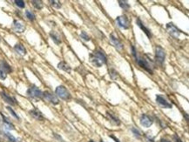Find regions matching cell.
Masks as SVG:
<instances>
[{
    "label": "cell",
    "mask_w": 189,
    "mask_h": 142,
    "mask_svg": "<svg viewBox=\"0 0 189 142\" xmlns=\"http://www.w3.org/2000/svg\"><path fill=\"white\" fill-rule=\"evenodd\" d=\"M90 62L96 67H101L103 65L107 64V58L102 51L97 50L93 53L90 54Z\"/></svg>",
    "instance_id": "6da1fadb"
},
{
    "label": "cell",
    "mask_w": 189,
    "mask_h": 142,
    "mask_svg": "<svg viewBox=\"0 0 189 142\" xmlns=\"http://www.w3.org/2000/svg\"><path fill=\"white\" fill-rule=\"evenodd\" d=\"M136 62L138 63V65L143 68L144 70H146V72H148L150 74L153 73V63L152 60H150L147 58H139L136 59Z\"/></svg>",
    "instance_id": "7a4b0ae2"
},
{
    "label": "cell",
    "mask_w": 189,
    "mask_h": 142,
    "mask_svg": "<svg viewBox=\"0 0 189 142\" xmlns=\"http://www.w3.org/2000/svg\"><path fill=\"white\" fill-rule=\"evenodd\" d=\"M11 72H12L11 66L5 60H2L0 62V79L2 80H4L7 77V74L11 73Z\"/></svg>",
    "instance_id": "3957f363"
},
{
    "label": "cell",
    "mask_w": 189,
    "mask_h": 142,
    "mask_svg": "<svg viewBox=\"0 0 189 142\" xmlns=\"http://www.w3.org/2000/svg\"><path fill=\"white\" fill-rule=\"evenodd\" d=\"M55 92L58 97H59L60 99H62L64 100H69L72 99V95H71L70 92L64 85H58L56 88Z\"/></svg>",
    "instance_id": "277c9868"
},
{
    "label": "cell",
    "mask_w": 189,
    "mask_h": 142,
    "mask_svg": "<svg viewBox=\"0 0 189 142\" xmlns=\"http://www.w3.org/2000/svg\"><path fill=\"white\" fill-rule=\"evenodd\" d=\"M166 51L161 45H156L155 47V61L158 65L162 66L165 63Z\"/></svg>",
    "instance_id": "5b68a950"
},
{
    "label": "cell",
    "mask_w": 189,
    "mask_h": 142,
    "mask_svg": "<svg viewBox=\"0 0 189 142\" xmlns=\"http://www.w3.org/2000/svg\"><path fill=\"white\" fill-rule=\"evenodd\" d=\"M27 95L33 99H42L43 92L35 85H31L27 90Z\"/></svg>",
    "instance_id": "8992f818"
},
{
    "label": "cell",
    "mask_w": 189,
    "mask_h": 142,
    "mask_svg": "<svg viewBox=\"0 0 189 142\" xmlns=\"http://www.w3.org/2000/svg\"><path fill=\"white\" fill-rule=\"evenodd\" d=\"M116 23H117V25H118L119 27L124 29V30H127V29H129V27H130L129 19H128V18L126 15L119 16L116 18Z\"/></svg>",
    "instance_id": "52a82bcc"
},
{
    "label": "cell",
    "mask_w": 189,
    "mask_h": 142,
    "mask_svg": "<svg viewBox=\"0 0 189 142\" xmlns=\"http://www.w3.org/2000/svg\"><path fill=\"white\" fill-rule=\"evenodd\" d=\"M156 102L158 103L159 106H161L162 108H165V109H171L173 107L172 103H170L164 96H162L161 94L156 95Z\"/></svg>",
    "instance_id": "ba28073f"
},
{
    "label": "cell",
    "mask_w": 189,
    "mask_h": 142,
    "mask_svg": "<svg viewBox=\"0 0 189 142\" xmlns=\"http://www.w3.org/2000/svg\"><path fill=\"white\" fill-rule=\"evenodd\" d=\"M166 30L168 33L173 38H178L180 35V31L177 28L173 23H168L166 25Z\"/></svg>",
    "instance_id": "9c48e42d"
},
{
    "label": "cell",
    "mask_w": 189,
    "mask_h": 142,
    "mask_svg": "<svg viewBox=\"0 0 189 142\" xmlns=\"http://www.w3.org/2000/svg\"><path fill=\"white\" fill-rule=\"evenodd\" d=\"M43 98H45L47 101H49L53 105H58L59 103V100L57 98V96L49 91H45L43 92Z\"/></svg>",
    "instance_id": "30bf717a"
},
{
    "label": "cell",
    "mask_w": 189,
    "mask_h": 142,
    "mask_svg": "<svg viewBox=\"0 0 189 142\" xmlns=\"http://www.w3.org/2000/svg\"><path fill=\"white\" fill-rule=\"evenodd\" d=\"M139 121H140L141 126H143L144 127H146V128L152 126V125L153 124V119L149 115H146V114H142L139 119Z\"/></svg>",
    "instance_id": "8fae6325"
},
{
    "label": "cell",
    "mask_w": 189,
    "mask_h": 142,
    "mask_svg": "<svg viewBox=\"0 0 189 142\" xmlns=\"http://www.w3.org/2000/svg\"><path fill=\"white\" fill-rule=\"evenodd\" d=\"M0 96L1 98L4 99V101L11 106H16L18 104L17 102V99L14 98V97H11L9 94H7L6 92H0Z\"/></svg>",
    "instance_id": "7c38bea8"
},
{
    "label": "cell",
    "mask_w": 189,
    "mask_h": 142,
    "mask_svg": "<svg viewBox=\"0 0 189 142\" xmlns=\"http://www.w3.org/2000/svg\"><path fill=\"white\" fill-rule=\"evenodd\" d=\"M0 115L2 117V119H3V125H4V131H11V130H15V126L11 122V120L5 117L2 113H0Z\"/></svg>",
    "instance_id": "4fadbf2b"
},
{
    "label": "cell",
    "mask_w": 189,
    "mask_h": 142,
    "mask_svg": "<svg viewBox=\"0 0 189 142\" xmlns=\"http://www.w3.org/2000/svg\"><path fill=\"white\" fill-rule=\"evenodd\" d=\"M107 117L108 120L111 122L112 125L117 126H120L121 122H120L119 119L114 114H112V113H111V112H107Z\"/></svg>",
    "instance_id": "5bb4252c"
},
{
    "label": "cell",
    "mask_w": 189,
    "mask_h": 142,
    "mask_svg": "<svg viewBox=\"0 0 189 142\" xmlns=\"http://www.w3.org/2000/svg\"><path fill=\"white\" fill-rule=\"evenodd\" d=\"M110 40L112 42V44L113 45V46L117 49V50H122L123 49V44L121 43V41L117 38L115 37L113 34H111L110 35Z\"/></svg>",
    "instance_id": "9a60e30c"
},
{
    "label": "cell",
    "mask_w": 189,
    "mask_h": 142,
    "mask_svg": "<svg viewBox=\"0 0 189 142\" xmlns=\"http://www.w3.org/2000/svg\"><path fill=\"white\" fill-rule=\"evenodd\" d=\"M136 24H137V26H138L139 28L141 29V30L144 31V33H145V34L149 38H152V32H151V30L145 26L144 23L140 20V18H137Z\"/></svg>",
    "instance_id": "2e32d148"
},
{
    "label": "cell",
    "mask_w": 189,
    "mask_h": 142,
    "mask_svg": "<svg viewBox=\"0 0 189 142\" xmlns=\"http://www.w3.org/2000/svg\"><path fill=\"white\" fill-rule=\"evenodd\" d=\"M13 29L16 32L22 33L26 31V26L18 20H14L13 21Z\"/></svg>",
    "instance_id": "e0dca14e"
},
{
    "label": "cell",
    "mask_w": 189,
    "mask_h": 142,
    "mask_svg": "<svg viewBox=\"0 0 189 142\" xmlns=\"http://www.w3.org/2000/svg\"><path fill=\"white\" fill-rule=\"evenodd\" d=\"M29 114L31 115L32 118H34V119H37V120L41 121V120H44V119H45V118H44V116H43V114H42L38 109H37V108H34V109L31 110V111L29 112Z\"/></svg>",
    "instance_id": "ac0fdd59"
},
{
    "label": "cell",
    "mask_w": 189,
    "mask_h": 142,
    "mask_svg": "<svg viewBox=\"0 0 189 142\" xmlns=\"http://www.w3.org/2000/svg\"><path fill=\"white\" fill-rule=\"evenodd\" d=\"M58 68L60 69V70H62V71H64V72H67V73H71L72 72L71 66L67 63H65L64 61H61V62H59L58 64Z\"/></svg>",
    "instance_id": "d6986e66"
},
{
    "label": "cell",
    "mask_w": 189,
    "mask_h": 142,
    "mask_svg": "<svg viewBox=\"0 0 189 142\" xmlns=\"http://www.w3.org/2000/svg\"><path fill=\"white\" fill-rule=\"evenodd\" d=\"M14 50L17 53H18L21 56H25L26 54V49L22 44H17L14 45Z\"/></svg>",
    "instance_id": "ffe728a7"
},
{
    "label": "cell",
    "mask_w": 189,
    "mask_h": 142,
    "mask_svg": "<svg viewBox=\"0 0 189 142\" xmlns=\"http://www.w3.org/2000/svg\"><path fill=\"white\" fill-rule=\"evenodd\" d=\"M50 37H51V38L53 39V41L56 45H59V44H61L60 37H59V35H58L56 31H52L50 32Z\"/></svg>",
    "instance_id": "44dd1931"
},
{
    "label": "cell",
    "mask_w": 189,
    "mask_h": 142,
    "mask_svg": "<svg viewBox=\"0 0 189 142\" xmlns=\"http://www.w3.org/2000/svg\"><path fill=\"white\" fill-rule=\"evenodd\" d=\"M3 134L9 142H18V140L12 134H11L8 131H3Z\"/></svg>",
    "instance_id": "7402d4cb"
},
{
    "label": "cell",
    "mask_w": 189,
    "mask_h": 142,
    "mask_svg": "<svg viewBox=\"0 0 189 142\" xmlns=\"http://www.w3.org/2000/svg\"><path fill=\"white\" fill-rule=\"evenodd\" d=\"M31 4L32 5L37 9V10H42L43 7H44V4L42 1H39V0H33L31 1Z\"/></svg>",
    "instance_id": "603a6c76"
},
{
    "label": "cell",
    "mask_w": 189,
    "mask_h": 142,
    "mask_svg": "<svg viewBox=\"0 0 189 142\" xmlns=\"http://www.w3.org/2000/svg\"><path fill=\"white\" fill-rule=\"evenodd\" d=\"M119 6L124 10V11H128L129 9H130V4H128V2L127 1H125V0H119Z\"/></svg>",
    "instance_id": "cb8c5ba5"
},
{
    "label": "cell",
    "mask_w": 189,
    "mask_h": 142,
    "mask_svg": "<svg viewBox=\"0 0 189 142\" xmlns=\"http://www.w3.org/2000/svg\"><path fill=\"white\" fill-rule=\"evenodd\" d=\"M131 132L133 133V134L134 135L136 139H138V140L141 139V133L139 132V130L137 127H131Z\"/></svg>",
    "instance_id": "d4e9b609"
},
{
    "label": "cell",
    "mask_w": 189,
    "mask_h": 142,
    "mask_svg": "<svg viewBox=\"0 0 189 142\" xmlns=\"http://www.w3.org/2000/svg\"><path fill=\"white\" fill-rule=\"evenodd\" d=\"M26 18L29 19V20H30V21H34V20H35V18H36L35 14H34L32 11H31L30 10L26 11Z\"/></svg>",
    "instance_id": "484cf974"
},
{
    "label": "cell",
    "mask_w": 189,
    "mask_h": 142,
    "mask_svg": "<svg viewBox=\"0 0 189 142\" xmlns=\"http://www.w3.org/2000/svg\"><path fill=\"white\" fill-rule=\"evenodd\" d=\"M49 3L51 4L52 6H53L54 8H56V9H59V8H61V6H62V4H61V2H59V1L51 0V1H49Z\"/></svg>",
    "instance_id": "4316f807"
},
{
    "label": "cell",
    "mask_w": 189,
    "mask_h": 142,
    "mask_svg": "<svg viewBox=\"0 0 189 142\" xmlns=\"http://www.w3.org/2000/svg\"><path fill=\"white\" fill-rule=\"evenodd\" d=\"M6 109H7V110H8V111L10 112V114H11V115H12V116H13V117H14L15 119H17L18 120H19V119H20L19 116H18V114H16V112H15V111H14V110H13V109H12V108H11V107H6Z\"/></svg>",
    "instance_id": "83f0119b"
},
{
    "label": "cell",
    "mask_w": 189,
    "mask_h": 142,
    "mask_svg": "<svg viewBox=\"0 0 189 142\" xmlns=\"http://www.w3.org/2000/svg\"><path fill=\"white\" fill-rule=\"evenodd\" d=\"M15 4L19 8H25V6H26V3L23 0H15Z\"/></svg>",
    "instance_id": "f1b7e54d"
},
{
    "label": "cell",
    "mask_w": 189,
    "mask_h": 142,
    "mask_svg": "<svg viewBox=\"0 0 189 142\" xmlns=\"http://www.w3.org/2000/svg\"><path fill=\"white\" fill-rule=\"evenodd\" d=\"M110 76L112 80H116L118 78V72L114 69H111L110 70Z\"/></svg>",
    "instance_id": "f546056e"
},
{
    "label": "cell",
    "mask_w": 189,
    "mask_h": 142,
    "mask_svg": "<svg viewBox=\"0 0 189 142\" xmlns=\"http://www.w3.org/2000/svg\"><path fill=\"white\" fill-rule=\"evenodd\" d=\"M80 37L83 38V39H84V40H85V41H90V39H91V38H90V37H89V36H88L85 31H82V32H81Z\"/></svg>",
    "instance_id": "4dcf8cb0"
},
{
    "label": "cell",
    "mask_w": 189,
    "mask_h": 142,
    "mask_svg": "<svg viewBox=\"0 0 189 142\" xmlns=\"http://www.w3.org/2000/svg\"><path fill=\"white\" fill-rule=\"evenodd\" d=\"M145 138L147 140V141L148 142H155L154 137H153V136H152V135H149L148 133L145 134Z\"/></svg>",
    "instance_id": "1f68e13d"
},
{
    "label": "cell",
    "mask_w": 189,
    "mask_h": 142,
    "mask_svg": "<svg viewBox=\"0 0 189 142\" xmlns=\"http://www.w3.org/2000/svg\"><path fill=\"white\" fill-rule=\"evenodd\" d=\"M131 49H132V54L135 58V60L138 58V54H137V51H136V48H135L134 45H132L131 46Z\"/></svg>",
    "instance_id": "d6a6232c"
},
{
    "label": "cell",
    "mask_w": 189,
    "mask_h": 142,
    "mask_svg": "<svg viewBox=\"0 0 189 142\" xmlns=\"http://www.w3.org/2000/svg\"><path fill=\"white\" fill-rule=\"evenodd\" d=\"M53 137L56 139V140H58V141H63V139H62V137H61L59 134L53 133Z\"/></svg>",
    "instance_id": "836d02e7"
},
{
    "label": "cell",
    "mask_w": 189,
    "mask_h": 142,
    "mask_svg": "<svg viewBox=\"0 0 189 142\" xmlns=\"http://www.w3.org/2000/svg\"><path fill=\"white\" fill-rule=\"evenodd\" d=\"M173 141H174L175 142H183L181 140H180V137H178L177 135H173Z\"/></svg>",
    "instance_id": "e575fe53"
},
{
    "label": "cell",
    "mask_w": 189,
    "mask_h": 142,
    "mask_svg": "<svg viewBox=\"0 0 189 142\" xmlns=\"http://www.w3.org/2000/svg\"><path fill=\"white\" fill-rule=\"evenodd\" d=\"M110 137H111V138H112V140H113L115 142H121L119 140V139H118V138H117V137H115L114 135H110Z\"/></svg>",
    "instance_id": "d590c367"
},
{
    "label": "cell",
    "mask_w": 189,
    "mask_h": 142,
    "mask_svg": "<svg viewBox=\"0 0 189 142\" xmlns=\"http://www.w3.org/2000/svg\"><path fill=\"white\" fill-rule=\"evenodd\" d=\"M160 142H172L171 141H169V140H167V139H161V141H160Z\"/></svg>",
    "instance_id": "8d00e7d4"
},
{
    "label": "cell",
    "mask_w": 189,
    "mask_h": 142,
    "mask_svg": "<svg viewBox=\"0 0 189 142\" xmlns=\"http://www.w3.org/2000/svg\"><path fill=\"white\" fill-rule=\"evenodd\" d=\"M89 142H95V141H92V140H91V141H89Z\"/></svg>",
    "instance_id": "74e56055"
},
{
    "label": "cell",
    "mask_w": 189,
    "mask_h": 142,
    "mask_svg": "<svg viewBox=\"0 0 189 142\" xmlns=\"http://www.w3.org/2000/svg\"><path fill=\"white\" fill-rule=\"evenodd\" d=\"M100 142H104V141H102V140H100Z\"/></svg>",
    "instance_id": "f35d334b"
},
{
    "label": "cell",
    "mask_w": 189,
    "mask_h": 142,
    "mask_svg": "<svg viewBox=\"0 0 189 142\" xmlns=\"http://www.w3.org/2000/svg\"></svg>",
    "instance_id": "ab89813d"
}]
</instances>
